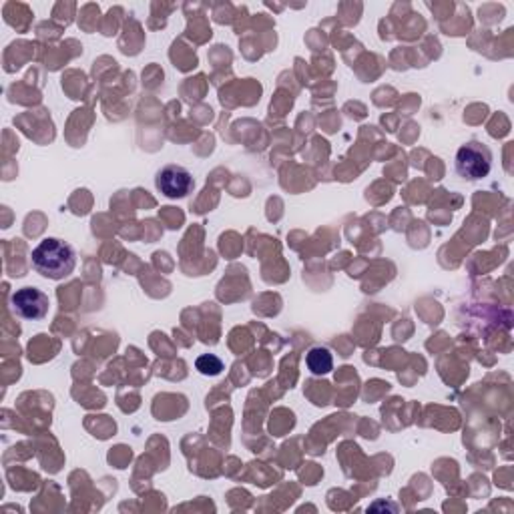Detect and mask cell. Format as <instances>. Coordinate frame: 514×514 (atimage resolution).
Wrapping results in <instances>:
<instances>
[{"instance_id": "obj_1", "label": "cell", "mask_w": 514, "mask_h": 514, "mask_svg": "<svg viewBox=\"0 0 514 514\" xmlns=\"http://www.w3.org/2000/svg\"><path fill=\"white\" fill-rule=\"evenodd\" d=\"M33 268L48 280H65L75 272L77 253L73 245H68L57 237H46L33 250Z\"/></svg>"}, {"instance_id": "obj_2", "label": "cell", "mask_w": 514, "mask_h": 514, "mask_svg": "<svg viewBox=\"0 0 514 514\" xmlns=\"http://www.w3.org/2000/svg\"><path fill=\"white\" fill-rule=\"evenodd\" d=\"M457 173L462 180L468 181H478L488 177L492 170V153L484 143L480 141H468L467 145H462L457 151Z\"/></svg>"}, {"instance_id": "obj_3", "label": "cell", "mask_w": 514, "mask_h": 514, "mask_svg": "<svg viewBox=\"0 0 514 514\" xmlns=\"http://www.w3.org/2000/svg\"><path fill=\"white\" fill-rule=\"evenodd\" d=\"M157 190H159L170 200H183L190 195L195 187L193 175L181 165H167L157 173L155 180Z\"/></svg>"}, {"instance_id": "obj_4", "label": "cell", "mask_w": 514, "mask_h": 514, "mask_svg": "<svg viewBox=\"0 0 514 514\" xmlns=\"http://www.w3.org/2000/svg\"><path fill=\"white\" fill-rule=\"evenodd\" d=\"M13 310L16 315H21L23 320H31V322H38L45 320L48 314V295L45 292H41L38 288H23L16 290L13 293Z\"/></svg>"}, {"instance_id": "obj_5", "label": "cell", "mask_w": 514, "mask_h": 514, "mask_svg": "<svg viewBox=\"0 0 514 514\" xmlns=\"http://www.w3.org/2000/svg\"><path fill=\"white\" fill-rule=\"evenodd\" d=\"M305 364L314 375H325L334 370V358L328 348H312L305 355Z\"/></svg>"}, {"instance_id": "obj_6", "label": "cell", "mask_w": 514, "mask_h": 514, "mask_svg": "<svg viewBox=\"0 0 514 514\" xmlns=\"http://www.w3.org/2000/svg\"><path fill=\"white\" fill-rule=\"evenodd\" d=\"M195 368L203 375H220L223 372V362L213 354H203L197 358Z\"/></svg>"}]
</instances>
